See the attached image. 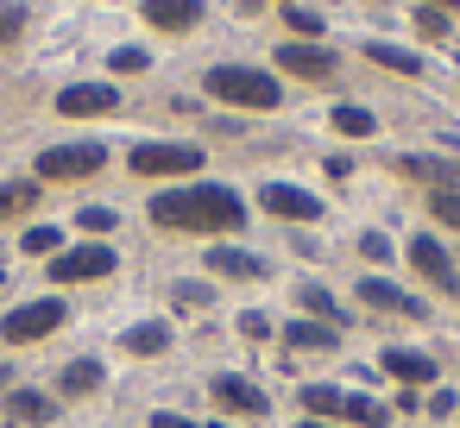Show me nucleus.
Returning <instances> with one entry per match:
<instances>
[{
  "mask_svg": "<svg viewBox=\"0 0 460 428\" xmlns=\"http://www.w3.org/2000/svg\"><path fill=\"white\" fill-rule=\"evenodd\" d=\"M152 221H158V227H177V233H234V227H246V208H240L234 189L202 183V189H171V196H158V202H152Z\"/></svg>",
  "mask_w": 460,
  "mask_h": 428,
  "instance_id": "1",
  "label": "nucleus"
},
{
  "mask_svg": "<svg viewBox=\"0 0 460 428\" xmlns=\"http://www.w3.org/2000/svg\"><path fill=\"white\" fill-rule=\"evenodd\" d=\"M208 95H221V101H234V108H278V76H265V70H240V64H215L208 70Z\"/></svg>",
  "mask_w": 460,
  "mask_h": 428,
  "instance_id": "2",
  "label": "nucleus"
},
{
  "mask_svg": "<svg viewBox=\"0 0 460 428\" xmlns=\"http://www.w3.org/2000/svg\"><path fill=\"white\" fill-rule=\"evenodd\" d=\"M202 164V145H171V139H146L139 152H133V170L139 177H183V170H196Z\"/></svg>",
  "mask_w": 460,
  "mask_h": 428,
  "instance_id": "3",
  "label": "nucleus"
},
{
  "mask_svg": "<svg viewBox=\"0 0 460 428\" xmlns=\"http://www.w3.org/2000/svg\"><path fill=\"white\" fill-rule=\"evenodd\" d=\"M64 302L58 296H39V302H26V309H13L7 321H0V334H7L13 346H26V340H39V334H51V328H64Z\"/></svg>",
  "mask_w": 460,
  "mask_h": 428,
  "instance_id": "4",
  "label": "nucleus"
},
{
  "mask_svg": "<svg viewBox=\"0 0 460 428\" xmlns=\"http://www.w3.org/2000/svg\"><path fill=\"white\" fill-rule=\"evenodd\" d=\"M102 145H51L45 158H39V177L45 183H76V177H95L102 170Z\"/></svg>",
  "mask_w": 460,
  "mask_h": 428,
  "instance_id": "5",
  "label": "nucleus"
},
{
  "mask_svg": "<svg viewBox=\"0 0 460 428\" xmlns=\"http://www.w3.org/2000/svg\"><path fill=\"white\" fill-rule=\"evenodd\" d=\"M108 271H114L108 246H76V252L51 258V284H89V277H108Z\"/></svg>",
  "mask_w": 460,
  "mask_h": 428,
  "instance_id": "6",
  "label": "nucleus"
},
{
  "mask_svg": "<svg viewBox=\"0 0 460 428\" xmlns=\"http://www.w3.org/2000/svg\"><path fill=\"white\" fill-rule=\"evenodd\" d=\"M259 202H265L271 214H284V221H315V214H322V202H315L309 189H290V183H265Z\"/></svg>",
  "mask_w": 460,
  "mask_h": 428,
  "instance_id": "7",
  "label": "nucleus"
},
{
  "mask_svg": "<svg viewBox=\"0 0 460 428\" xmlns=\"http://www.w3.org/2000/svg\"><path fill=\"white\" fill-rule=\"evenodd\" d=\"M215 403H221V409H234V415H259V409H265V390H259L252 378L221 371V378H215Z\"/></svg>",
  "mask_w": 460,
  "mask_h": 428,
  "instance_id": "8",
  "label": "nucleus"
},
{
  "mask_svg": "<svg viewBox=\"0 0 460 428\" xmlns=\"http://www.w3.org/2000/svg\"><path fill=\"white\" fill-rule=\"evenodd\" d=\"M108 108H120L108 83H70L58 95V114H108Z\"/></svg>",
  "mask_w": 460,
  "mask_h": 428,
  "instance_id": "9",
  "label": "nucleus"
},
{
  "mask_svg": "<svg viewBox=\"0 0 460 428\" xmlns=\"http://www.w3.org/2000/svg\"><path fill=\"white\" fill-rule=\"evenodd\" d=\"M278 64H284L290 76H309V83H322V76L334 70V57H328L322 45H303V39H296V45H284V51H278Z\"/></svg>",
  "mask_w": 460,
  "mask_h": 428,
  "instance_id": "10",
  "label": "nucleus"
},
{
  "mask_svg": "<svg viewBox=\"0 0 460 428\" xmlns=\"http://www.w3.org/2000/svg\"><path fill=\"white\" fill-rule=\"evenodd\" d=\"M359 302H372V309H385V315H422V302H416L410 290L385 284V277H366V284H359Z\"/></svg>",
  "mask_w": 460,
  "mask_h": 428,
  "instance_id": "11",
  "label": "nucleus"
},
{
  "mask_svg": "<svg viewBox=\"0 0 460 428\" xmlns=\"http://www.w3.org/2000/svg\"><path fill=\"white\" fill-rule=\"evenodd\" d=\"M146 20L164 32H190L202 20V0H146Z\"/></svg>",
  "mask_w": 460,
  "mask_h": 428,
  "instance_id": "12",
  "label": "nucleus"
},
{
  "mask_svg": "<svg viewBox=\"0 0 460 428\" xmlns=\"http://www.w3.org/2000/svg\"><path fill=\"white\" fill-rule=\"evenodd\" d=\"M284 346H290V353H334L341 334H334L328 321H290V328H284Z\"/></svg>",
  "mask_w": 460,
  "mask_h": 428,
  "instance_id": "13",
  "label": "nucleus"
},
{
  "mask_svg": "<svg viewBox=\"0 0 460 428\" xmlns=\"http://www.w3.org/2000/svg\"><path fill=\"white\" fill-rule=\"evenodd\" d=\"M385 371L410 390V384H429V378H435V359H429V353H403V346H391V353H385Z\"/></svg>",
  "mask_w": 460,
  "mask_h": 428,
  "instance_id": "14",
  "label": "nucleus"
},
{
  "mask_svg": "<svg viewBox=\"0 0 460 428\" xmlns=\"http://www.w3.org/2000/svg\"><path fill=\"white\" fill-rule=\"evenodd\" d=\"M208 271H221V277H265V258H252L240 246H215L208 252Z\"/></svg>",
  "mask_w": 460,
  "mask_h": 428,
  "instance_id": "15",
  "label": "nucleus"
},
{
  "mask_svg": "<svg viewBox=\"0 0 460 428\" xmlns=\"http://www.w3.org/2000/svg\"><path fill=\"white\" fill-rule=\"evenodd\" d=\"M410 258H416V271H422L429 284H441V290H454V265H447V252H441L435 240H416V246H410Z\"/></svg>",
  "mask_w": 460,
  "mask_h": 428,
  "instance_id": "16",
  "label": "nucleus"
},
{
  "mask_svg": "<svg viewBox=\"0 0 460 428\" xmlns=\"http://www.w3.org/2000/svg\"><path fill=\"white\" fill-rule=\"evenodd\" d=\"M51 415H58V409H51L39 390H13V397H7V422H20V428H45Z\"/></svg>",
  "mask_w": 460,
  "mask_h": 428,
  "instance_id": "17",
  "label": "nucleus"
},
{
  "mask_svg": "<svg viewBox=\"0 0 460 428\" xmlns=\"http://www.w3.org/2000/svg\"><path fill=\"white\" fill-rule=\"evenodd\" d=\"M95 384H102V359H70V365H64V378H58V390H64V397H89Z\"/></svg>",
  "mask_w": 460,
  "mask_h": 428,
  "instance_id": "18",
  "label": "nucleus"
},
{
  "mask_svg": "<svg viewBox=\"0 0 460 428\" xmlns=\"http://www.w3.org/2000/svg\"><path fill=\"white\" fill-rule=\"evenodd\" d=\"M171 346V328L164 321H139V328H127V353H164Z\"/></svg>",
  "mask_w": 460,
  "mask_h": 428,
  "instance_id": "19",
  "label": "nucleus"
},
{
  "mask_svg": "<svg viewBox=\"0 0 460 428\" xmlns=\"http://www.w3.org/2000/svg\"><path fill=\"white\" fill-rule=\"evenodd\" d=\"M309 415H341V403H347V390H334V384H303V397H296Z\"/></svg>",
  "mask_w": 460,
  "mask_h": 428,
  "instance_id": "20",
  "label": "nucleus"
},
{
  "mask_svg": "<svg viewBox=\"0 0 460 428\" xmlns=\"http://www.w3.org/2000/svg\"><path fill=\"white\" fill-rule=\"evenodd\" d=\"M341 415H347V422H359V428H385V422H391V409H385V403H372V397H347V403H341Z\"/></svg>",
  "mask_w": 460,
  "mask_h": 428,
  "instance_id": "21",
  "label": "nucleus"
},
{
  "mask_svg": "<svg viewBox=\"0 0 460 428\" xmlns=\"http://www.w3.org/2000/svg\"><path fill=\"white\" fill-rule=\"evenodd\" d=\"M39 202V189L32 183H0V221H13V214H26Z\"/></svg>",
  "mask_w": 460,
  "mask_h": 428,
  "instance_id": "22",
  "label": "nucleus"
},
{
  "mask_svg": "<svg viewBox=\"0 0 460 428\" xmlns=\"http://www.w3.org/2000/svg\"><path fill=\"white\" fill-rule=\"evenodd\" d=\"M366 57H372V64H385V70H403V76H416V70H422V57H410V51H397V45H366Z\"/></svg>",
  "mask_w": 460,
  "mask_h": 428,
  "instance_id": "23",
  "label": "nucleus"
},
{
  "mask_svg": "<svg viewBox=\"0 0 460 428\" xmlns=\"http://www.w3.org/2000/svg\"><path fill=\"white\" fill-rule=\"evenodd\" d=\"M403 164V177H429V183H454L460 170L454 164H441V158H397Z\"/></svg>",
  "mask_w": 460,
  "mask_h": 428,
  "instance_id": "24",
  "label": "nucleus"
},
{
  "mask_svg": "<svg viewBox=\"0 0 460 428\" xmlns=\"http://www.w3.org/2000/svg\"><path fill=\"white\" fill-rule=\"evenodd\" d=\"M296 302H303V309H309V315H322V321H328V328H334V321H341V309H334V296H328V290H322V284H303V290H296Z\"/></svg>",
  "mask_w": 460,
  "mask_h": 428,
  "instance_id": "25",
  "label": "nucleus"
},
{
  "mask_svg": "<svg viewBox=\"0 0 460 428\" xmlns=\"http://www.w3.org/2000/svg\"><path fill=\"white\" fill-rule=\"evenodd\" d=\"M284 20H290V32H296L303 45H315V39H322V13H309V7H296V0H290V7H284Z\"/></svg>",
  "mask_w": 460,
  "mask_h": 428,
  "instance_id": "26",
  "label": "nucleus"
},
{
  "mask_svg": "<svg viewBox=\"0 0 460 428\" xmlns=\"http://www.w3.org/2000/svg\"><path fill=\"white\" fill-rule=\"evenodd\" d=\"M334 127H341V133H353V139H366L378 120H372L366 108H353V101H347V108H334Z\"/></svg>",
  "mask_w": 460,
  "mask_h": 428,
  "instance_id": "27",
  "label": "nucleus"
},
{
  "mask_svg": "<svg viewBox=\"0 0 460 428\" xmlns=\"http://www.w3.org/2000/svg\"><path fill=\"white\" fill-rule=\"evenodd\" d=\"M429 214L447 221V227H460V189H435V196H429Z\"/></svg>",
  "mask_w": 460,
  "mask_h": 428,
  "instance_id": "28",
  "label": "nucleus"
},
{
  "mask_svg": "<svg viewBox=\"0 0 460 428\" xmlns=\"http://www.w3.org/2000/svg\"><path fill=\"white\" fill-rule=\"evenodd\" d=\"M146 64H152V57H146L139 45H120V51H114V70H120V76H133V70H146Z\"/></svg>",
  "mask_w": 460,
  "mask_h": 428,
  "instance_id": "29",
  "label": "nucleus"
},
{
  "mask_svg": "<svg viewBox=\"0 0 460 428\" xmlns=\"http://www.w3.org/2000/svg\"><path fill=\"white\" fill-rule=\"evenodd\" d=\"M58 227H26V252H58Z\"/></svg>",
  "mask_w": 460,
  "mask_h": 428,
  "instance_id": "30",
  "label": "nucleus"
},
{
  "mask_svg": "<svg viewBox=\"0 0 460 428\" xmlns=\"http://www.w3.org/2000/svg\"><path fill=\"white\" fill-rule=\"evenodd\" d=\"M20 26H26V7H0V45L20 39Z\"/></svg>",
  "mask_w": 460,
  "mask_h": 428,
  "instance_id": "31",
  "label": "nucleus"
},
{
  "mask_svg": "<svg viewBox=\"0 0 460 428\" xmlns=\"http://www.w3.org/2000/svg\"><path fill=\"white\" fill-rule=\"evenodd\" d=\"M240 334H246V340H265V334H271V321H265L259 309H246V315H240Z\"/></svg>",
  "mask_w": 460,
  "mask_h": 428,
  "instance_id": "32",
  "label": "nucleus"
},
{
  "mask_svg": "<svg viewBox=\"0 0 460 428\" xmlns=\"http://www.w3.org/2000/svg\"><path fill=\"white\" fill-rule=\"evenodd\" d=\"M83 227H89V233H108V227H114V208H83Z\"/></svg>",
  "mask_w": 460,
  "mask_h": 428,
  "instance_id": "33",
  "label": "nucleus"
},
{
  "mask_svg": "<svg viewBox=\"0 0 460 428\" xmlns=\"http://www.w3.org/2000/svg\"><path fill=\"white\" fill-rule=\"evenodd\" d=\"M359 252H366V258H391V240H385V233H366Z\"/></svg>",
  "mask_w": 460,
  "mask_h": 428,
  "instance_id": "34",
  "label": "nucleus"
},
{
  "mask_svg": "<svg viewBox=\"0 0 460 428\" xmlns=\"http://www.w3.org/2000/svg\"><path fill=\"white\" fill-rule=\"evenodd\" d=\"M177 302H183V309H196V302L208 309V290H202V284H177Z\"/></svg>",
  "mask_w": 460,
  "mask_h": 428,
  "instance_id": "35",
  "label": "nucleus"
},
{
  "mask_svg": "<svg viewBox=\"0 0 460 428\" xmlns=\"http://www.w3.org/2000/svg\"><path fill=\"white\" fill-rule=\"evenodd\" d=\"M416 26H422L429 39H441V32H447V20H441V13H416Z\"/></svg>",
  "mask_w": 460,
  "mask_h": 428,
  "instance_id": "36",
  "label": "nucleus"
},
{
  "mask_svg": "<svg viewBox=\"0 0 460 428\" xmlns=\"http://www.w3.org/2000/svg\"><path fill=\"white\" fill-rule=\"evenodd\" d=\"M152 428H202V422H183V415H171V409H158V415H152Z\"/></svg>",
  "mask_w": 460,
  "mask_h": 428,
  "instance_id": "37",
  "label": "nucleus"
},
{
  "mask_svg": "<svg viewBox=\"0 0 460 428\" xmlns=\"http://www.w3.org/2000/svg\"><path fill=\"white\" fill-rule=\"evenodd\" d=\"M7 378H13V371H7V359H0V390H7Z\"/></svg>",
  "mask_w": 460,
  "mask_h": 428,
  "instance_id": "38",
  "label": "nucleus"
},
{
  "mask_svg": "<svg viewBox=\"0 0 460 428\" xmlns=\"http://www.w3.org/2000/svg\"><path fill=\"white\" fill-rule=\"evenodd\" d=\"M435 7H454V13H460V0H435Z\"/></svg>",
  "mask_w": 460,
  "mask_h": 428,
  "instance_id": "39",
  "label": "nucleus"
},
{
  "mask_svg": "<svg viewBox=\"0 0 460 428\" xmlns=\"http://www.w3.org/2000/svg\"><path fill=\"white\" fill-rule=\"evenodd\" d=\"M303 428H328V422H303Z\"/></svg>",
  "mask_w": 460,
  "mask_h": 428,
  "instance_id": "40",
  "label": "nucleus"
}]
</instances>
